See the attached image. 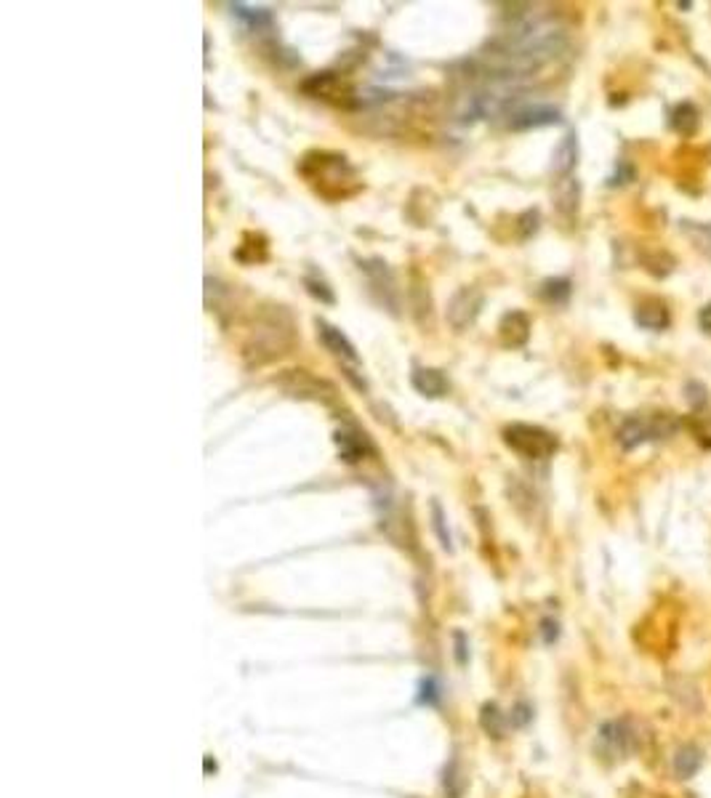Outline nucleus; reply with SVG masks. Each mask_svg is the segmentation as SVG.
<instances>
[{
	"mask_svg": "<svg viewBox=\"0 0 711 798\" xmlns=\"http://www.w3.org/2000/svg\"><path fill=\"white\" fill-rule=\"evenodd\" d=\"M431 514H434V528H437V532H439L442 543L448 545V543H450V537L445 535V528H442V511H439V503H431Z\"/></svg>",
	"mask_w": 711,
	"mask_h": 798,
	"instance_id": "412c9836",
	"label": "nucleus"
},
{
	"mask_svg": "<svg viewBox=\"0 0 711 798\" xmlns=\"http://www.w3.org/2000/svg\"><path fill=\"white\" fill-rule=\"evenodd\" d=\"M637 322L648 330H664L669 325V306L658 298H648L637 306Z\"/></svg>",
	"mask_w": 711,
	"mask_h": 798,
	"instance_id": "ddd939ff",
	"label": "nucleus"
},
{
	"mask_svg": "<svg viewBox=\"0 0 711 798\" xmlns=\"http://www.w3.org/2000/svg\"><path fill=\"white\" fill-rule=\"evenodd\" d=\"M677 428L674 418L666 412H658V415H632L621 423L618 428V442L623 450H634L640 447L642 442H650V439H661L666 434H672Z\"/></svg>",
	"mask_w": 711,
	"mask_h": 798,
	"instance_id": "20e7f679",
	"label": "nucleus"
},
{
	"mask_svg": "<svg viewBox=\"0 0 711 798\" xmlns=\"http://www.w3.org/2000/svg\"><path fill=\"white\" fill-rule=\"evenodd\" d=\"M480 309H482V293H480L474 285H466V287H458V290L450 295L445 317H448L450 328L461 333V330H466L469 325H474Z\"/></svg>",
	"mask_w": 711,
	"mask_h": 798,
	"instance_id": "39448f33",
	"label": "nucleus"
},
{
	"mask_svg": "<svg viewBox=\"0 0 711 798\" xmlns=\"http://www.w3.org/2000/svg\"><path fill=\"white\" fill-rule=\"evenodd\" d=\"M498 338L509 349L525 346L531 338V317L525 312H506L498 322Z\"/></svg>",
	"mask_w": 711,
	"mask_h": 798,
	"instance_id": "9d476101",
	"label": "nucleus"
},
{
	"mask_svg": "<svg viewBox=\"0 0 711 798\" xmlns=\"http://www.w3.org/2000/svg\"><path fill=\"white\" fill-rule=\"evenodd\" d=\"M541 298L544 301H549V303H565L570 295V282L568 279H563V277H555V279H547L544 285H541Z\"/></svg>",
	"mask_w": 711,
	"mask_h": 798,
	"instance_id": "a211bd4d",
	"label": "nucleus"
},
{
	"mask_svg": "<svg viewBox=\"0 0 711 798\" xmlns=\"http://www.w3.org/2000/svg\"><path fill=\"white\" fill-rule=\"evenodd\" d=\"M563 115L557 107L552 104H531V107H520L512 112L509 118V129L512 131H531V129H547L560 123Z\"/></svg>",
	"mask_w": 711,
	"mask_h": 798,
	"instance_id": "6e6552de",
	"label": "nucleus"
},
{
	"mask_svg": "<svg viewBox=\"0 0 711 798\" xmlns=\"http://www.w3.org/2000/svg\"><path fill=\"white\" fill-rule=\"evenodd\" d=\"M701 761H704V756H701L698 748H693V745L680 748L677 756H674V772H677V777H682V780L685 777H693L701 769Z\"/></svg>",
	"mask_w": 711,
	"mask_h": 798,
	"instance_id": "dca6fc26",
	"label": "nucleus"
},
{
	"mask_svg": "<svg viewBox=\"0 0 711 798\" xmlns=\"http://www.w3.org/2000/svg\"><path fill=\"white\" fill-rule=\"evenodd\" d=\"M575 162H578V141H575V133H568L560 141V146L555 149L552 170H555V176L568 179L570 173H573V168H575Z\"/></svg>",
	"mask_w": 711,
	"mask_h": 798,
	"instance_id": "4468645a",
	"label": "nucleus"
},
{
	"mask_svg": "<svg viewBox=\"0 0 711 798\" xmlns=\"http://www.w3.org/2000/svg\"><path fill=\"white\" fill-rule=\"evenodd\" d=\"M293 346V322L288 317L285 309H275L270 314L262 317V322L254 328V333L248 336L246 346H243V357L248 365H267L278 357L288 354V349Z\"/></svg>",
	"mask_w": 711,
	"mask_h": 798,
	"instance_id": "f03ea898",
	"label": "nucleus"
},
{
	"mask_svg": "<svg viewBox=\"0 0 711 798\" xmlns=\"http://www.w3.org/2000/svg\"><path fill=\"white\" fill-rule=\"evenodd\" d=\"M232 16L248 29V32H267L275 27V16L264 5H248V3H230Z\"/></svg>",
	"mask_w": 711,
	"mask_h": 798,
	"instance_id": "9b49d317",
	"label": "nucleus"
},
{
	"mask_svg": "<svg viewBox=\"0 0 711 798\" xmlns=\"http://www.w3.org/2000/svg\"><path fill=\"white\" fill-rule=\"evenodd\" d=\"M669 126L682 136H690L698 129V110L690 104V102H682L672 110V118H669Z\"/></svg>",
	"mask_w": 711,
	"mask_h": 798,
	"instance_id": "2eb2a0df",
	"label": "nucleus"
},
{
	"mask_svg": "<svg viewBox=\"0 0 711 798\" xmlns=\"http://www.w3.org/2000/svg\"><path fill=\"white\" fill-rule=\"evenodd\" d=\"M578 197H581V189L573 179H563L560 181V189H557V211L565 213L568 219L575 216L578 211Z\"/></svg>",
	"mask_w": 711,
	"mask_h": 798,
	"instance_id": "f3484780",
	"label": "nucleus"
},
{
	"mask_svg": "<svg viewBox=\"0 0 711 798\" xmlns=\"http://www.w3.org/2000/svg\"><path fill=\"white\" fill-rule=\"evenodd\" d=\"M698 322H701V328H704L707 333H711V303L701 309V314H698Z\"/></svg>",
	"mask_w": 711,
	"mask_h": 798,
	"instance_id": "4be33fe9",
	"label": "nucleus"
},
{
	"mask_svg": "<svg viewBox=\"0 0 711 798\" xmlns=\"http://www.w3.org/2000/svg\"><path fill=\"white\" fill-rule=\"evenodd\" d=\"M336 447H339V458L344 463H357L365 455H373L376 453L371 436L365 431L355 428V426H341L336 431Z\"/></svg>",
	"mask_w": 711,
	"mask_h": 798,
	"instance_id": "0eeeda50",
	"label": "nucleus"
},
{
	"mask_svg": "<svg viewBox=\"0 0 711 798\" xmlns=\"http://www.w3.org/2000/svg\"><path fill=\"white\" fill-rule=\"evenodd\" d=\"M504 445L525 461H547L560 450V442L552 431L533 423H509L504 431Z\"/></svg>",
	"mask_w": 711,
	"mask_h": 798,
	"instance_id": "7ed1b4c3",
	"label": "nucleus"
},
{
	"mask_svg": "<svg viewBox=\"0 0 711 798\" xmlns=\"http://www.w3.org/2000/svg\"><path fill=\"white\" fill-rule=\"evenodd\" d=\"M314 328H317V338L322 341V346L328 349V352H333L336 357H341V360H347V362H360V354H357V349H355V344L339 330V328H333L330 322H325V320H314Z\"/></svg>",
	"mask_w": 711,
	"mask_h": 798,
	"instance_id": "1a4fd4ad",
	"label": "nucleus"
},
{
	"mask_svg": "<svg viewBox=\"0 0 711 798\" xmlns=\"http://www.w3.org/2000/svg\"><path fill=\"white\" fill-rule=\"evenodd\" d=\"M280 387L290 397H301V399H317V402H328V395H336L330 384L309 376L306 370H290L288 376L280 378Z\"/></svg>",
	"mask_w": 711,
	"mask_h": 798,
	"instance_id": "423d86ee",
	"label": "nucleus"
},
{
	"mask_svg": "<svg viewBox=\"0 0 711 798\" xmlns=\"http://www.w3.org/2000/svg\"><path fill=\"white\" fill-rule=\"evenodd\" d=\"M298 173L312 184L325 200H344L360 192V179L357 170L349 165V160L339 152H306L298 162Z\"/></svg>",
	"mask_w": 711,
	"mask_h": 798,
	"instance_id": "f257e3e1",
	"label": "nucleus"
},
{
	"mask_svg": "<svg viewBox=\"0 0 711 798\" xmlns=\"http://www.w3.org/2000/svg\"><path fill=\"white\" fill-rule=\"evenodd\" d=\"M688 428L693 431V436H696V442L701 447L711 450V415H693V418H688Z\"/></svg>",
	"mask_w": 711,
	"mask_h": 798,
	"instance_id": "6ab92c4d",
	"label": "nucleus"
},
{
	"mask_svg": "<svg viewBox=\"0 0 711 798\" xmlns=\"http://www.w3.org/2000/svg\"><path fill=\"white\" fill-rule=\"evenodd\" d=\"M304 285H306V293H309L312 298H317V301H322V303H333V301H336L333 290H330L322 279H317V277H304Z\"/></svg>",
	"mask_w": 711,
	"mask_h": 798,
	"instance_id": "aec40b11",
	"label": "nucleus"
},
{
	"mask_svg": "<svg viewBox=\"0 0 711 798\" xmlns=\"http://www.w3.org/2000/svg\"><path fill=\"white\" fill-rule=\"evenodd\" d=\"M414 389L424 397H445L448 395V378L437 368H422L414 373Z\"/></svg>",
	"mask_w": 711,
	"mask_h": 798,
	"instance_id": "f8f14e48",
	"label": "nucleus"
}]
</instances>
